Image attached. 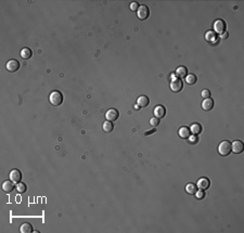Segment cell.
Masks as SVG:
<instances>
[{"mask_svg":"<svg viewBox=\"0 0 244 233\" xmlns=\"http://www.w3.org/2000/svg\"><path fill=\"white\" fill-rule=\"evenodd\" d=\"M149 15H150L149 8L146 7V6H144V5L139 6V8H138V10H137L138 19H139V20H141V21H145L146 19L149 18Z\"/></svg>","mask_w":244,"mask_h":233,"instance_id":"obj_3","label":"cell"},{"mask_svg":"<svg viewBox=\"0 0 244 233\" xmlns=\"http://www.w3.org/2000/svg\"><path fill=\"white\" fill-rule=\"evenodd\" d=\"M155 131H156V129H155V128H153V129H152V130H150V131H146V132L144 133V135H151V133L155 132Z\"/></svg>","mask_w":244,"mask_h":233,"instance_id":"obj_31","label":"cell"},{"mask_svg":"<svg viewBox=\"0 0 244 233\" xmlns=\"http://www.w3.org/2000/svg\"><path fill=\"white\" fill-rule=\"evenodd\" d=\"M209 185H211V181H209L207 178L203 177L201 178V179L198 180V183H196V188H199V189L201 190H207L209 188Z\"/></svg>","mask_w":244,"mask_h":233,"instance_id":"obj_10","label":"cell"},{"mask_svg":"<svg viewBox=\"0 0 244 233\" xmlns=\"http://www.w3.org/2000/svg\"><path fill=\"white\" fill-rule=\"evenodd\" d=\"M190 129L188 127H181L179 129V131H178V135H179V137L181 139H188L190 137Z\"/></svg>","mask_w":244,"mask_h":233,"instance_id":"obj_15","label":"cell"},{"mask_svg":"<svg viewBox=\"0 0 244 233\" xmlns=\"http://www.w3.org/2000/svg\"><path fill=\"white\" fill-rule=\"evenodd\" d=\"M32 56H33V52H32V50L29 49V48H23V49L21 50V56H22V59H24V60L31 59Z\"/></svg>","mask_w":244,"mask_h":233,"instance_id":"obj_19","label":"cell"},{"mask_svg":"<svg viewBox=\"0 0 244 233\" xmlns=\"http://www.w3.org/2000/svg\"><path fill=\"white\" fill-rule=\"evenodd\" d=\"M194 195H195V198L196 200H203V198H205V192H204V190H199V191H196L194 193Z\"/></svg>","mask_w":244,"mask_h":233,"instance_id":"obj_25","label":"cell"},{"mask_svg":"<svg viewBox=\"0 0 244 233\" xmlns=\"http://www.w3.org/2000/svg\"><path fill=\"white\" fill-rule=\"evenodd\" d=\"M205 39L209 42L216 41V40H217V34H216L214 31H208L206 34H205Z\"/></svg>","mask_w":244,"mask_h":233,"instance_id":"obj_20","label":"cell"},{"mask_svg":"<svg viewBox=\"0 0 244 233\" xmlns=\"http://www.w3.org/2000/svg\"><path fill=\"white\" fill-rule=\"evenodd\" d=\"M228 33L227 31H225V33H222L221 35H220V39H227L228 38Z\"/></svg>","mask_w":244,"mask_h":233,"instance_id":"obj_30","label":"cell"},{"mask_svg":"<svg viewBox=\"0 0 244 233\" xmlns=\"http://www.w3.org/2000/svg\"><path fill=\"white\" fill-rule=\"evenodd\" d=\"M188 139H189V141H190L191 144H195V143L198 142V137H196L195 135H192V137L190 135Z\"/></svg>","mask_w":244,"mask_h":233,"instance_id":"obj_28","label":"cell"},{"mask_svg":"<svg viewBox=\"0 0 244 233\" xmlns=\"http://www.w3.org/2000/svg\"><path fill=\"white\" fill-rule=\"evenodd\" d=\"M113 129H114V126H113V124H112V122L107 120V122L103 123V130H104L105 132H112Z\"/></svg>","mask_w":244,"mask_h":233,"instance_id":"obj_24","label":"cell"},{"mask_svg":"<svg viewBox=\"0 0 244 233\" xmlns=\"http://www.w3.org/2000/svg\"><path fill=\"white\" fill-rule=\"evenodd\" d=\"M169 87H170V90L173 91V92H175V93L180 92V91L182 90V88H183V82L180 79H178V78H175V79H171Z\"/></svg>","mask_w":244,"mask_h":233,"instance_id":"obj_5","label":"cell"},{"mask_svg":"<svg viewBox=\"0 0 244 233\" xmlns=\"http://www.w3.org/2000/svg\"><path fill=\"white\" fill-rule=\"evenodd\" d=\"M154 116L155 117H158V119H161V118H163L165 115H166V109H165L163 105H156L155 107H154Z\"/></svg>","mask_w":244,"mask_h":233,"instance_id":"obj_11","label":"cell"},{"mask_svg":"<svg viewBox=\"0 0 244 233\" xmlns=\"http://www.w3.org/2000/svg\"><path fill=\"white\" fill-rule=\"evenodd\" d=\"M9 178L11 181H13L14 183H19L22 180V173L19 169H12L9 173Z\"/></svg>","mask_w":244,"mask_h":233,"instance_id":"obj_9","label":"cell"},{"mask_svg":"<svg viewBox=\"0 0 244 233\" xmlns=\"http://www.w3.org/2000/svg\"><path fill=\"white\" fill-rule=\"evenodd\" d=\"M33 226H32L29 222H24V223H22V226L20 227V231L22 233H31L33 232Z\"/></svg>","mask_w":244,"mask_h":233,"instance_id":"obj_18","label":"cell"},{"mask_svg":"<svg viewBox=\"0 0 244 233\" xmlns=\"http://www.w3.org/2000/svg\"><path fill=\"white\" fill-rule=\"evenodd\" d=\"M189 129H190V132H192V135H198L199 133L202 132V126H201L200 124H198V123L192 124Z\"/></svg>","mask_w":244,"mask_h":233,"instance_id":"obj_17","label":"cell"},{"mask_svg":"<svg viewBox=\"0 0 244 233\" xmlns=\"http://www.w3.org/2000/svg\"><path fill=\"white\" fill-rule=\"evenodd\" d=\"M15 189H16V191H18V193L23 194V193H25V192H26L27 186H26V184L23 183V182H19V183H16Z\"/></svg>","mask_w":244,"mask_h":233,"instance_id":"obj_22","label":"cell"},{"mask_svg":"<svg viewBox=\"0 0 244 233\" xmlns=\"http://www.w3.org/2000/svg\"><path fill=\"white\" fill-rule=\"evenodd\" d=\"M201 94H202V97L204 99H206V98H211V91L209 90H207V89H204V90L202 91V93H201Z\"/></svg>","mask_w":244,"mask_h":233,"instance_id":"obj_27","label":"cell"},{"mask_svg":"<svg viewBox=\"0 0 244 233\" xmlns=\"http://www.w3.org/2000/svg\"><path fill=\"white\" fill-rule=\"evenodd\" d=\"M218 153L221 156H228L231 153V143L227 140L220 142L218 145Z\"/></svg>","mask_w":244,"mask_h":233,"instance_id":"obj_2","label":"cell"},{"mask_svg":"<svg viewBox=\"0 0 244 233\" xmlns=\"http://www.w3.org/2000/svg\"><path fill=\"white\" fill-rule=\"evenodd\" d=\"M214 104H215V103H214L213 99L206 98V99H204L203 102H202V109L204 110V111L208 112V111H211V110H213Z\"/></svg>","mask_w":244,"mask_h":233,"instance_id":"obj_13","label":"cell"},{"mask_svg":"<svg viewBox=\"0 0 244 233\" xmlns=\"http://www.w3.org/2000/svg\"><path fill=\"white\" fill-rule=\"evenodd\" d=\"M120 116V113L116 109H110L105 113V119L109 120V122H115L116 119Z\"/></svg>","mask_w":244,"mask_h":233,"instance_id":"obj_8","label":"cell"},{"mask_svg":"<svg viewBox=\"0 0 244 233\" xmlns=\"http://www.w3.org/2000/svg\"><path fill=\"white\" fill-rule=\"evenodd\" d=\"M129 8H130L131 11H137L138 8H139V3L136 2V1H135V2H131L130 6H129Z\"/></svg>","mask_w":244,"mask_h":233,"instance_id":"obj_29","label":"cell"},{"mask_svg":"<svg viewBox=\"0 0 244 233\" xmlns=\"http://www.w3.org/2000/svg\"><path fill=\"white\" fill-rule=\"evenodd\" d=\"M20 65L21 64L18 60L12 59V60H10L7 62V64H6V69H7V71H9L10 73H15V72L19 71V69H20Z\"/></svg>","mask_w":244,"mask_h":233,"instance_id":"obj_6","label":"cell"},{"mask_svg":"<svg viewBox=\"0 0 244 233\" xmlns=\"http://www.w3.org/2000/svg\"><path fill=\"white\" fill-rule=\"evenodd\" d=\"M196 80H198V78H196V76L194 74H188L186 76V82L188 85H194L196 82Z\"/></svg>","mask_w":244,"mask_h":233,"instance_id":"obj_21","label":"cell"},{"mask_svg":"<svg viewBox=\"0 0 244 233\" xmlns=\"http://www.w3.org/2000/svg\"><path fill=\"white\" fill-rule=\"evenodd\" d=\"M149 103H150V100H149V98H148L146 96H140L139 98H138V100H137V104L139 105L140 107L148 106V105H149Z\"/></svg>","mask_w":244,"mask_h":233,"instance_id":"obj_14","label":"cell"},{"mask_svg":"<svg viewBox=\"0 0 244 233\" xmlns=\"http://www.w3.org/2000/svg\"><path fill=\"white\" fill-rule=\"evenodd\" d=\"M243 150H244V144L242 141H240V140H235V141H233V142L231 143V151H232L233 153L240 154L243 152Z\"/></svg>","mask_w":244,"mask_h":233,"instance_id":"obj_7","label":"cell"},{"mask_svg":"<svg viewBox=\"0 0 244 233\" xmlns=\"http://www.w3.org/2000/svg\"><path fill=\"white\" fill-rule=\"evenodd\" d=\"M175 75L179 78H186V76L188 75V69H187L186 66H180L176 69Z\"/></svg>","mask_w":244,"mask_h":233,"instance_id":"obj_16","label":"cell"},{"mask_svg":"<svg viewBox=\"0 0 244 233\" xmlns=\"http://www.w3.org/2000/svg\"><path fill=\"white\" fill-rule=\"evenodd\" d=\"M49 101H50V103H51L52 105H54V106H59V105H61L63 102L62 92H60V91H58V90L51 92V94H50V97H49Z\"/></svg>","mask_w":244,"mask_h":233,"instance_id":"obj_1","label":"cell"},{"mask_svg":"<svg viewBox=\"0 0 244 233\" xmlns=\"http://www.w3.org/2000/svg\"><path fill=\"white\" fill-rule=\"evenodd\" d=\"M15 186L16 185H14L13 181H11V180H6V181L2 183V190L6 192V193H10V192H12L14 189H15Z\"/></svg>","mask_w":244,"mask_h":233,"instance_id":"obj_12","label":"cell"},{"mask_svg":"<svg viewBox=\"0 0 244 233\" xmlns=\"http://www.w3.org/2000/svg\"><path fill=\"white\" fill-rule=\"evenodd\" d=\"M214 31H215L216 34H219V35H221L222 33H225L226 31V28H227V24L226 22H225L224 20H220V19H218V20H216L215 22H214Z\"/></svg>","mask_w":244,"mask_h":233,"instance_id":"obj_4","label":"cell"},{"mask_svg":"<svg viewBox=\"0 0 244 233\" xmlns=\"http://www.w3.org/2000/svg\"><path fill=\"white\" fill-rule=\"evenodd\" d=\"M158 124H160V119H158V117H152L151 119H150V125H151V126L153 127V128L158 127Z\"/></svg>","mask_w":244,"mask_h":233,"instance_id":"obj_26","label":"cell"},{"mask_svg":"<svg viewBox=\"0 0 244 233\" xmlns=\"http://www.w3.org/2000/svg\"><path fill=\"white\" fill-rule=\"evenodd\" d=\"M186 192L188 194H191V195H193V194L196 192V185H194L193 183H188L186 185Z\"/></svg>","mask_w":244,"mask_h":233,"instance_id":"obj_23","label":"cell"}]
</instances>
